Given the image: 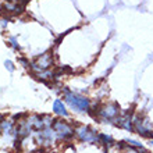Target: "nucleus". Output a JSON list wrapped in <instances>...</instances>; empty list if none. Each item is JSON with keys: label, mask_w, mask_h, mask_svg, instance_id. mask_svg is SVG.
I'll list each match as a JSON object with an SVG mask.
<instances>
[{"label": "nucleus", "mask_w": 153, "mask_h": 153, "mask_svg": "<svg viewBox=\"0 0 153 153\" xmlns=\"http://www.w3.org/2000/svg\"><path fill=\"white\" fill-rule=\"evenodd\" d=\"M63 97H64L65 103L78 113H91V110H92V105L88 97L73 92L68 88H63Z\"/></svg>", "instance_id": "obj_1"}, {"label": "nucleus", "mask_w": 153, "mask_h": 153, "mask_svg": "<svg viewBox=\"0 0 153 153\" xmlns=\"http://www.w3.org/2000/svg\"><path fill=\"white\" fill-rule=\"evenodd\" d=\"M95 110H96V113L93 114V117H96L103 124H114L116 118L121 114V107L114 102L97 106V109Z\"/></svg>", "instance_id": "obj_2"}, {"label": "nucleus", "mask_w": 153, "mask_h": 153, "mask_svg": "<svg viewBox=\"0 0 153 153\" xmlns=\"http://www.w3.org/2000/svg\"><path fill=\"white\" fill-rule=\"evenodd\" d=\"M52 128L54 131V134H56L57 139H60V141H70L75 135L73 125L68 124L67 121L61 120V118H57V120L53 121Z\"/></svg>", "instance_id": "obj_3"}, {"label": "nucleus", "mask_w": 153, "mask_h": 153, "mask_svg": "<svg viewBox=\"0 0 153 153\" xmlns=\"http://www.w3.org/2000/svg\"><path fill=\"white\" fill-rule=\"evenodd\" d=\"M134 128H135V132L141 137L149 138V139L153 137L152 121L146 116H142V114L134 116Z\"/></svg>", "instance_id": "obj_4"}, {"label": "nucleus", "mask_w": 153, "mask_h": 153, "mask_svg": "<svg viewBox=\"0 0 153 153\" xmlns=\"http://www.w3.org/2000/svg\"><path fill=\"white\" fill-rule=\"evenodd\" d=\"M74 131H75V137L78 138L81 142H85V143H97L99 132L95 131L93 128H91L89 125L76 124L75 127H74Z\"/></svg>", "instance_id": "obj_5"}, {"label": "nucleus", "mask_w": 153, "mask_h": 153, "mask_svg": "<svg viewBox=\"0 0 153 153\" xmlns=\"http://www.w3.org/2000/svg\"><path fill=\"white\" fill-rule=\"evenodd\" d=\"M52 65H53V54L50 52H46L43 54H40L33 63H31L29 68H31V71L33 74H36L46 71V70H50Z\"/></svg>", "instance_id": "obj_6"}, {"label": "nucleus", "mask_w": 153, "mask_h": 153, "mask_svg": "<svg viewBox=\"0 0 153 153\" xmlns=\"http://www.w3.org/2000/svg\"><path fill=\"white\" fill-rule=\"evenodd\" d=\"M114 125L118 127V128L128 131V132H135V128H134V111L129 109L125 110L124 113L121 111V114L114 121Z\"/></svg>", "instance_id": "obj_7"}, {"label": "nucleus", "mask_w": 153, "mask_h": 153, "mask_svg": "<svg viewBox=\"0 0 153 153\" xmlns=\"http://www.w3.org/2000/svg\"><path fill=\"white\" fill-rule=\"evenodd\" d=\"M25 6L20 1H7V3H4L3 6V10L7 13H11V14H21V13L24 11Z\"/></svg>", "instance_id": "obj_8"}, {"label": "nucleus", "mask_w": 153, "mask_h": 153, "mask_svg": "<svg viewBox=\"0 0 153 153\" xmlns=\"http://www.w3.org/2000/svg\"><path fill=\"white\" fill-rule=\"evenodd\" d=\"M53 113L57 114V116H61V117L68 116V111H67V107H65L64 102L60 100V99H56V100L53 102Z\"/></svg>", "instance_id": "obj_9"}, {"label": "nucleus", "mask_w": 153, "mask_h": 153, "mask_svg": "<svg viewBox=\"0 0 153 153\" xmlns=\"http://www.w3.org/2000/svg\"><path fill=\"white\" fill-rule=\"evenodd\" d=\"M0 131L3 132V135L10 137L13 132H16V129H14V121L6 120V118H4L3 123H1V125H0Z\"/></svg>", "instance_id": "obj_10"}, {"label": "nucleus", "mask_w": 153, "mask_h": 153, "mask_svg": "<svg viewBox=\"0 0 153 153\" xmlns=\"http://www.w3.org/2000/svg\"><path fill=\"white\" fill-rule=\"evenodd\" d=\"M35 76H36L38 79L43 81V82H49V81L54 79L56 74L53 73L52 70H46V71H42V73H36V74H35Z\"/></svg>", "instance_id": "obj_11"}, {"label": "nucleus", "mask_w": 153, "mask_h": 153, "mask_svg": "<svg viewBox=\"0 0 153 153\" xmlns=\"http://www.w3.org/2000/svg\"><path fill=\"white\" fill-rule=\"evenodd\" d=\"M97 143H100L103 146H111L114 143V139L111 135H107V134L99 132V137H97Z\"/></svg>", "instance_id": "obj_12"}, {"label": "nucleus", "mask_w": 153, "mask_h": 153, "mask_svg": "<svg viewBox=\"0 0 153 153\" xmlns=\"http://www.w3.org/2000/svg\"><path fill=\"white\" fill-rule=\"evenodd\" d=\"M125 141V143L128 146H131V148H135V149H143V145H142L141 142H138V141H135V139H124Z\"/></svg>", "instance_id": "obj_13"}, {"label": "nucleus", "mask_w": 153, "mask_h": 153, "mask_svg": "<svg viewBox=\"0 0 153 153\" xmlns=\"http://www.w3.org/2000/svg\"><path fill=\"white\" fill-rule=\"evenodd\" d=\"M4 65H6V68H7L8 71H10V73H13V71L16 70V67H14V64H13V63H11V61H10V60H6V61H4Z\"/></svg>", "instance_id": "obj_14"}, {"label": "nucleus", "mask_w": 153, "mask_h": 153, "mask_svg": "<svg viewBox=\"0 0 153 153\" xmlns=\"http://www.w3.org/2000/svg\"><path fill=\"white\" fill-rule=\"evenodd\" d=\"M10 43H11V46L16 49V50H17V49H20V46L17 45V39H16V38H10Z\"/></svg>", "instance_id": "obj_15"}, {"label": "nucleus", "mask_w": 153, "mask_h": 153, "mask_svg": "<svg viewBox=\"0 0 153 153\" xmlns=\"http://www.w3.org/2000/svg\"><path fill=\"white\" fill-rule=\"evenodd\" d=\"M18 61H20V63L24 65V67H29V65H31V64H29V61H27L25 59H18Z\"/></svg>", "instance_id": "obj_16"}, {"label": "nucleus", "mask_w": 153, "mask_h": 153, "mask_svg": "<svg viewBox=\"0 0 153 153\" xmlns=\"http://www.w3.org/2000/svg\"><path fill=\"white\" fill-rule=\"evenodd\" d=\"M149 145L153 148V138H150V139H149Z\"/></svg>", "instance_id": "obj_17"}, {"label": "nucleus", "mask_w": 153, "mask_h": 153, "mask_svg": "<svg viewBox=\"0 0 153 153\" xmlns=\"http://www.w3.org/2000/svg\"><path fill=\"white\" fill-rule=\"evenodd\" d=\"M3 120H4V117L0 114V125H1V123H3Z\"/></svg>", "instance_id": "obj_18"}, {"label": "nucleus", "mask_w": 153, "mask_h": 153, "mask_svg": "<svg viewBox=\"0 0 153 153\" xmlns=\"http://www.w3.org/2000/svg\"><path fill=\"white\" fill-rule=\"evenodd\" d=\"M11 1H17V0H11Z\"/></svg>", "instance_id": "obj_19"}]
</instances>
